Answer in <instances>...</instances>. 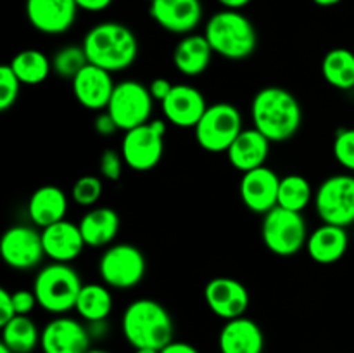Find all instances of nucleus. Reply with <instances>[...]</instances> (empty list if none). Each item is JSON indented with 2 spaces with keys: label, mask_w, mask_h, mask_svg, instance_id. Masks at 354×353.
I'll list each match as a JSON object with an SVG mask.
<instances>
[{
  "label": "nucleus",
  "mask_w": 354,
  "mask_h": 353,
  "mask_svg": "<svg viewBox=\"0 0 354 353\" xmlns=\"http://www.w3.org/2000/svg\"><path fill=\"white\" fill-rule=\"evenodd\" d=\"M14 317H16V310H14L12 293L2 287L0 289V325H6Z\"/></svg>",
  "instance_id": "39"
},
{
  "label": "nucleus",
  "mask_w": 354,
  "mask_h": 353,
  "mask_svg": "<svg viewBox=\"0 0 354 353\" xmlns=\"http://www.w3.org/2000/svg\"><path fill=\"white\" fill-rule=\"evenodd\" d=\"M161 353H199L196 346L185 341H171L161 350Z\"/></svg>",
  "instance_id": "42"
},
{
  "label": "nucleus",
  "mask_w": 354,
  "mask_h": 353,
  "mask_svg": "<svg viewBox=\"0 0 354 353\" xmlns=\"http://www.w3.org/2000/svg\"><path fill=\"white\" fill-rule=\"evenodd\" d=\"M10 68L23 85H40L52 73V62L47 55L37 48L17 52L10 61Z\"/></svg>",
  "instance_id": "29"
},
{
  "label": "nucleus",
  "mask_w": 354,
  "mask_h": 353,
  "mask_svg": "<svg viewBox=\"0 0 354 353\" xmlns=\"http://www.w3.org/2000/svg\"><path fill=\"white\" fill-rule=\"evenodd\" d=\"M149 14L162 30L190 35L203 21V3L201 0H152Z\"/></svg>",
  "instance_id": "16"
},
{
  "label": "nucleus",
  "mask_w": 354,
  "mask_h": 353,
  "mask_svg": "<svg viewBox=\"0 0 354 353\" xmlns=\"http://www.w3.org/2000/svg\"><path fill=\"white\" fill-rule=\"evenodd\" d=\"M104 192V185L100 176L95 175H83L73 183L71 199L78 206L93 208L100 201Z\"/></svg>",
  "instance_id": "33"
},
{
  "label": "nucleus",
  "mask_w": 354,
  "mask_h": 353,
  "mask_svg": "<svg viewBox=\"0 0 354 353\" xmlns=\"http://www.w3.org/2000/svg\"><path fill=\"white\" fill-rule=\"evenodd\" d=\"M88 62L118 73L128 69L138 55V40L133 31L123 23L106 21L86 31L82 44Z\"/></svg>",
  "instance_id": "2"
},
{
  "label": "nucleus",
  "mask_w": 354,
  "mask_h": 353,
  "mask_svg": "<svg viewBox=\"0 0 354 353\" xmlns=\"http://www.w3.org/2000/svg\"><path fill=\"white\" fill-rule=\"evenodd\" d=\"M322 75L337 90L354 89V52L349 48H332L322 61Z\"/></svg>",
  "instance_id": "28"
},
{
  "label": "nucleus",
  "mask_w": 354,
  "mask_h": 353,
  "mask_svg": "<svg viewBox=\"0 0 354 353\" xmlns=\"http://www.w3.org/2000/svg\"><path fill=\"white\" fill-rule=\"evenodd\" d=\"M12 303L14 310H16V315H28L33 311V308L37 307L38 301L37 296H35L33 289H17L12 293Z\"/></svg>",
  "instance_id": "37"
},
{
  "label": "nucleus",
  "mask_w": 354,
  "mask_h": 353,
  "mask_svg": "<svg viewBox=\"0 0 354 353\" xmlns=\"http://www.w3.org/2000/svg\"><path fill=\"white\" fill-rule=\"evenodd\" d=\"M0 353H14L9 346H6L3 343H0Z\"/></svg>",
  "instance_id": "46"
},
{
  "label": "nucleus",
  "mask_w": 354,
  "mask_h": 353,
  "mask_svg": "<svg viewBox=\"0 0 354 353\" xmlns=\"http://www.w3.org/2000/svg\"><path fill=\"white\" fill-rule=\"evenodd\" d=\"M313 204L322 224L348 228L354 224V175L339 173L325 179L315 192Z\"/></svg>",
  "instance_id": "10"
},
{
  "label": "nucleus",
  "mask_w": 354,
  "mask_h": 353,
  "mask_svg": "<svg viewBox=\"0 0 354 353\" xmlns=\"http://www.w3.org/2000/svg\"><path fill=\"white\" fill-rule=\"evenodd\" d=\"M313 199L315 192L306 176L292 173V175H286L280 179L279 204L277 206L303 213Z\"/></svg>",
  "instance_id": "31"
},
{
  "label": "nucleus",
  "mask_w": 354,
  "mask_h": 353,
  "mask_svg": "<svg viewBox=\"0 0 354 353\" xmlns=\"http://www.w3.org/2000/svg\"><path fill=\"white\" fill-rule=\"evenodd\" d=\"M145 272L144 253L130 242L111 244L99 260L100 279L111 289H131L142 282Z\"/></svg>",
  "instance_id": "9"
},
{
  "label": "nucleus",
  "mask_w": 354,
  "mask_h": 353,
  "mask_svg": "<svg viewBox=\"0 0 354 353\" xmlns=\"http://www.w3.org/2000/svg\"><path fill=\"white\" fill-rule=\"evenodd\" d=\"M218 345L221 353H263L265 336L261 327L244 315L225 322Z\"/></svg>",
  "instance_id": "22"
},
{
  "label": "nucleus",
  "mask_w": 354,
  "mask_h": 353,
  "mask_svg": "<svg viewBox=\"0 0 354 353\" xmlns=\"http://www.w3.org/2000/svg\"><path fill=\"white\" fill-rule=\"evenodd\" d=\"M41 242L45 256L59 263H71L82 255L86 246L78 224L68 221L66 218L41 228Z\"/></svg>",
  "instance_id": "20"
},
{
  "label": "nucleus",
  "mask_w": 354,
  "mask_h": 353,
  "mask_svg": "<svg viewBox=\"0 0 354 353\" xmlns=\"http://www.w3.org/2000/svg\"><path fill=\"white\" fill-rule=\"evenodd\" d=\"M90 331L71 317H55L41 331L44 353H86L90 350Z\"/></svg>",
  "instance_id": "14"
},
{
  "label": "nucleus",
  "mask_w": 354,
  "mask_h": 353,
  "mask_svg": "<svg viewBox=\"0 0 354 353\" xmlns=\"http://www.w3.org/2000/svg\"><path fill=\"white\" fill-rule=\"evenodd\" d=\"M21 85L23 83L19 82L10 64L0 66V111L10 109L16 104Z\"/></svg>",
  "instance_id": "35"
},
{
  "label": "nucleus",
  "mask_w": 354,
  "mask_h": 353,
  "mask_svg": "<svg viewBox=\"0 0 354 353\" xmlns=\"http://www.w3.org/2000/svg\"><path fill=\"white\" fill-rule=\"evenodd\" d=\"M83 282L69 263L54 262L44 266L33 280V293L38 305L48 314L62 315L75 310Z\"/></svg>",
  "instance_id": "5"
},
{
  "label": "nucleus",
  "mask_w": 354,
  "mask_h": 353,
  "mask_svg": "<svg viewBox=\"0 0 354 353\" xmlns=\"http://www.w3.org/2000/svg\"><path fill=\"white\" fill-rule=\"evenodd\" d=\"M270 144L272 142L254 127L244 128L234 141V144L228 147V163L242 173L261 168L268 159Z\"/></svg>",
  "instance_id": "21"
},
{
  "label": "nucleus",
  "mask_w": 354,
  "mask_h": 353,
  "mask_svg": "<svg viewBox=\"0 0 354 353\" xmlns=\"http://www.w3.org/2000/svg\"><path fill=\"white\" fill-rule=\"evenodd\" d=\"M204 35L214 54L230 61H242L254 54L258 47L254 24L241 10L223 9L213 14L207 19Z\"/></svg>",
  "instance_id": "4"
},
{
  "label": "nucleus",
  "mask_w": 354,
  "mask_h": 353,
  "mask_svg": "<svg viewBox=\"0 0 354 353\" xmlns=\"http://www.w3.org/2000/svg\"><path fill=\"white\" fill-rule=\"evenodd\" d=\"M123 165L124 159L123 154L114 149H106V151L100 154L99 159V172L100 176L106 180H111V182H118L123 175Z\"/></svg>",
  "instance_id": "36"
},
{
  "label": "nucleus",
  "mask_w": 354,
  "mask_h": 353,
  "mask_svg": "<svg viewBox=\"0 0 354 353\" xmlns=\"http://www.w3.org/2000/svg\"><path fill=\"white\" fill-rule=\"evenodd\" d=\"M308 227L303 213L275 206L263 215L261 239L277 256H294L306 248Z\"/></svg>",
  "instance_id": "6"
},
{
  "label": "nucleus",
  "mask_w": 354,
  "mask_h": 353,
  "mask_svg": "<svg viewBox=\"0 0 354 353\" xmlns=\"http://www.w3.org/2000/svg\"><path fill=\"white\" fill-rule=\"evenodd\" d=\"M173 83L166 78H156L152 80L151 85H149V92H151L152 99L158 100V102H162L166 97L169 96V92L173 90Z\"/></svg>",
  "instance_id": "40"
},
{
  "label": "nucleus",
  "mask_w": 354,
  "mask_h": 353,
  "mask_svg": "<svg viewBox=\"0 0 354 353\" xmlns=\"http://www.w3.org/2000/svg\"><path fill=\"white\" fill-rule=\"evenodd\" d=\"M220 6H223V9H232V10H241L245 6L251 3V0H216Z\"/></svg>",
  "instance_id": "43"
},
{
  "label": "nucleus",
  "mask_w": 354,
  "mask_h": 353,
  "mask_svg": "<svg viewBox=\"0 0 354 353\" xmlns=\"http://www.w3.org/2000/svg\"><path fill=\"white\" fill-rule=\"evenodd\" d=\"M204 300L207 308L225 322L244 317L251 296L248 287L232 277H214L204 287Z\"/></svg>",
  "instance_id": "13"
},
{
  "label": "nucleus",
  "mask_w": 354,
  "mask_h": 353,
  "mask_svg": "<svg viewBox=\"0 0 354 353\" xmlns=\"http://www.w3.org/2000/svg\"><path fill=\"white\" fill-rule=\"evenodd\" d=\"M280 176L268 166L242 173L241 199L252 213L266 215L279 204Z\"/></svg>",
  "instance_id": "15"
},
{
  "label": "nucleus",
  "mask_w": 354,
  "mask_h": 353,
  "mask_svg": "<svg viewBox=\"0 0 354 353\" xmlns=\"http://www.w3.org/2000/svg\"><path fill=\"white\" fill-rule=\"evenodd\" d=\"M52 71L62 80H75V76L90 64L82 45H66L59 48L50 59Z\"/></svg>",
  "instance_id": "32"
},
{
  "label": "nucleus",
  "mask_w": 354,
  "mask_h": 353,
  "mask_svg": "<svg viewBox=\"0 0 354 353\" xmlns=\"http://www.w3.org/2000/svg\"><path fill=\"white\" fill-rule=\"evenodd\" d=\"M242 130V114L239 107L228 102H216L207 106L206 113L194 128V135L204 151L220 154L228 151Z\"/></svg>",
  "instance_id": "7"
},
{
  "label": "nucleus",
  "mask_w": 354,
  "mask_h": 353,
  "mask_svg": "<svg viewBox=\"0 0 354 353\" xmlns=\"http://www.w3.org/2000/svg\"><path fill=\"white\" fill-rule=\"evenodd\" d=\"M213 48L207 42L206 35L190 33L185 35L173 51V64L176 71L185 76H199L209 68Z\"/></svg>",
  "instance_id": "25"
},
{
  "label": "nucleus",
  "mask_w": 354,
  "mask_h": 353,
  "mask_svg": "<svg viewBox=\"0 0 354 353\" xmlns=\"http://www.w3.org/2000/svg\"><path fill=\"white\" fill-rule=\"evenodd\" d=\"M113 293L106 284H83L76 300L75 310L83 320L100 322L106 320L113 311Z\"/></svg>",
  "instance_id": "27"
},
{
  "label": "nucleus",
  "mask_w": 354,
  "mask_h": 353,
  "mask_svg": "<svg viewBox=\"0 0 354 353\" xmlns=\"http://www.w3.org/2000/svg\"><path fill=\"white\" fill-rule=\"evenodd\" d=\"M73 93L83 107L90 111H106L114 92L113 73L86 64L71 82Z\"/></svg>",
  "instance_id": "19"
},
{
  "label": "nucleus",
  "mask_w": 354,
  "mask_h": 353,
  "mask_svg": "<svg viewBox=\"0 0 354 353\" xmlns=\"http://www.w3.org/2000/svg\"><path fill=\"white\" fill-rule=\"evenodd\" d=\"M86 353H109V352H106V350H92V348H90Z\"/></svg>",
  "instance_id": "47"
},
{
  "label": "nucleus",
  "mask_w": 354,
  "mask_h": 353,
  "mask_svg": "<svg viewBox=\"0 0 354 353\" xmlns=\"http://www.w3.org/2000/svg\"><path fill=\"white\" fill-rule=\"evenodd\" d=\"M161 107L168 123L178 128H196L206 113L207 104L199 89L180 83L173 87L169 96L161 102Z\"/></svg>",
  "instance_id": "18"
},
{
  "label": "nucleus",
  "mask_w": 354,
  "mask_h": 353,
  "mask_svg": "<svg viewBox=\"0 0 354 353\" xmlns=\"http://www.w3.org/2000/svg\"><path fill=\"white\" fill-rule=\"evenodd\" d=\"M68 213V196L57 185H41L30 196L28 215L37 227L45 228L64 220Z\"/></svg>",
  "instance_id": "24"
},
{
  "label": "nucleus",
  "mask_w": 354,
  "mask_h": 353,
  "mask_svg": "<svg viewBox=\"0 0 354 353\" xmlns=\"http://www.w3.org/2000/svg\"><path fill=\"white\" fill-rule=\"evenodd\" d=\"M78 9L88 10V12H100L106 10L113 3V0H75Z\"/></svg>",
  "instance_id": "41"
},
{
  "label": "nucleus",
  "mask_w": 354,
  "mask_h": 353,
  "mask_svg": "<svg viewBox=\"0 0 354 353\" xmlns=\"http://www.w3.org/2000/svg\"><path fill=\"white\" fill-rule=\"evenodd\" d=\"M24 9L31 26L45 35L66 33L78 14L75 0H26Z\"/></svg>",
  "instance_id": "17"
},
{
  "label": "nucleus",
  "mask_w": 354,
  "mask_h": 353,
  "mask_svg": "<svg viewBox=\"0 0 354 353\" xmlns=\"http://www.w3.org/2000/svg\"><path fill=\"white\" fill-rule=\"evenodd\" d=\"M93 130L99 135H102V137H111V135L116 134L120 128H118L116 121L113 120V116H111L107 111H99V114H97L95 120H93Z\"/></svg>",
  "instance_id": "38"
},
{
  "label": "nucleus",
  "mask_w": 354,
  "mask_h": 353,
  "mask_svg": "<svg viewBox=\"0 0 354 353\" xmlns=\"http://www.w3.org/2000/svg\"><path fill=\"white\" fill-rule=\"evenodd\" d=\"M85 244L88 248H104L116 239L120 232V215L107 206H93L78 221Z\"/></svg>",
  "instance_id": "26"
},
{
  "label": "nucleus",
  "mask_w": 354,
  "mask_h": 353,
  "mask_svg": "<svg viewBox=\"0 0 354 353\" xmlns=\"http://www.w3.org/2000/svg\"><path fill=\"white\" fill-rule=\"evenodd\" d=\"M341 2L342 0H313V3H317L318 7H334Z\"/></svg>",
  "instance_id": "44"
},
{
  "label": "nucleus",
  "mask_w": 354,
  "mask_h": 353,
  "mask_svg": "<svg viewBox=\"0 0 354 353\" xmlns=\"http://www.w3.org/2000/svg\"><path fill=\"white\" fill-rule=\"evenodd\" d=\"M251 118L256 130L270 142H286L299 132L303 109L292 92L282 87H265L252 99Z\"/></svg>",
  "instance_id": "1"
},
{
  "label": "nucleus",
  "mask_w": 354,
  "mask_h": 353,
  "mask_svg": "<svg viewBox=\"0 0 354 353\" xmlns=\"http://www.w3.org/2000/svg\"><path fill=\"white\" fill-rule=\"evenodd\" d=\"M349 246V235L344 227L322 224L315 228L306 241V251L315 263L332 265L342 260Z\"/></svg>",
  "instance_id": "23"
},
{
  "label": "nucleus",
  "mask_w": 354,
  "mask_h": 353,
  "mask_svg": "<svg viewBox=\"0 0 354 353\" xmlns=\"http://www.w3.org/2000/svg\"><path fill=\"white\" fill-rule=\"evenodd\" d=\"M121 329L127 341L137 348L162 350L173 341V320L159 301L140 298L123 311Z\"/></svg>",
  "instance_id": "3"
},
{
  "label": "nucleus",
  "mask_w": 354,
  "mask_h": 353,
  "mask_svg": "<svg viewBox=\"0 0 354 353\" xmlns=\"http://www.w3.org/2000/svg\"><path fill=\"white\" fill-rule=\"evenodd\" d=\"M135 353H161V350H154V348H137Z\"/></svg>",
  "instance_id": "45"
},
{
  "label": "nucleus",
  "mask_w": 354,
  "mask_h": 353,
  "mask_svg": "<svg viewBox=\"0 0 354 353\" xmlns=\"http://www.w3.org/2000/svg\"><path fill=\"white\" fill-rule=\"evenodd\" d=\"M152 102L154 99L149 87L137 80H124L116 83L106 111L113 116L120 130L128 132L151 121Z\"/></svg>",
  "instance_id": "11"
},
{
  "label": "nucleus",
  "mask_w": 354,
  "mask_h": 353,
  "mask_svg": "<svg viewBox=\"0 0 354 353\" xmlns=\"http://www.w3.org/2000/svg\"><path fill=\"white\" fill-rule=\"evenodd\" d=\"M165 120H151L149 123L124 132L121 141V154L124 165L133 172H149L156 168L165 154Z\"/></svg>",
  "instance_id": "8"
},
{
  "label": "nucleus",
  "mask_w": 354,
  "mask_h": 353,
  "mask_svg": "<svg viewBox=\"0 0 354 353\" xmlns=\"http://www.w3.org/2000/svg\"><path fill=\"white\" fill-rule=\"evenodd\" d=\"M40 332L28 315H16L2 325V343L14 353H31L40 343Z\"/></svg>",
  "instance_id": "30"
},
{
  "label": "nucleus",
  "mask_w": 354,
  "mask_h": 353,
  "mask_svg": "<svg viewBox=\"0 0 354 353\" xmlns=\"http://www.w3.org/2000/svg\"><path fill=\"white\" fill-rule=\"evenodd\" d=\"M332 152L342 168L354 173V128H342L335 134Z\"/></svg>",
  "instance_id": "34"
},
{
  "label": "nucleus",
  "mask_w": 354,
  "mask_h": 353,
  "mask_svg": "<svg viewBox=\"0 0 354 353\" xmlns=\"http://www.w3.org/2000/svg\"><path fill=\"white\" fill-rule=\"evenodd\" d=\"M0 256L14 270H31L45 258L41 232L28 225H14L0 239Z\"/></svg>",
  "instance_id": "12"
},
{
  "label": "nucleus",
  "mask_w": 354,
  "mask_h": 353,
  "mask_svg": "<svg viewBox=\"0 0 354 353\" xmlns=\"http://www.w3.org/2000/svg\"><path fill=\"white\" fill-rule=\"evenodd\" d=\"M149 2H152V0H149Z\"/></svg>",
  "instance_id": "48"
}]
</instances>
